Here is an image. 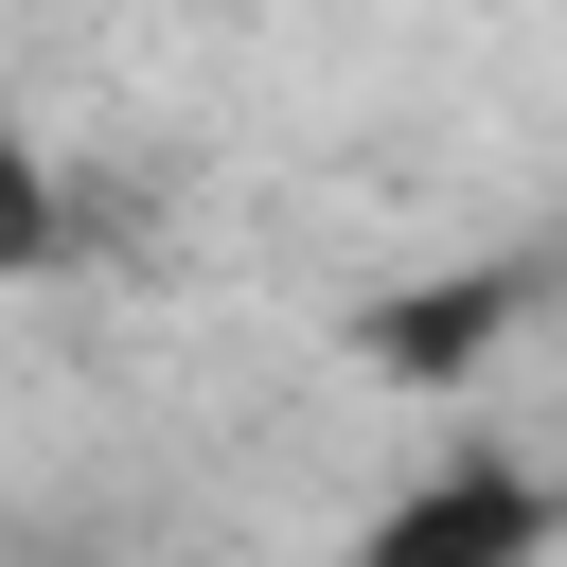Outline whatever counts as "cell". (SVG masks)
<instances>
[{"label": "cell", "mask_w": 567, "mask_h": 567, "mask_svg": "<svg viewBox=\"0 0 567 567\" xmlns=\"http://www.w3.org/2000/svg\"><path fill=\"white\" fill-rule=\"evenodd\" d=\"M532 549H549V478H514V461H443L425 496L372 514L354 567H532Z\"/></svg>", "instance_id": "6da1fadb"}]
</instances>
